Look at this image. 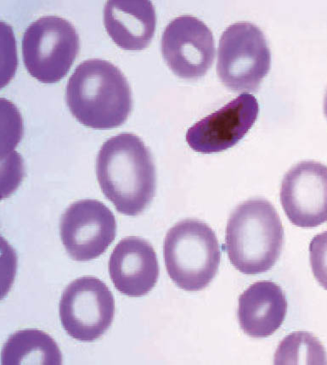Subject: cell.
<instances>
[{
    "label": "cell",
    "mask_w": 327,
    "mask_h": 365,
    "mask_svg": "<svg viewBox=\"0 0 327 365\" xmlns=\"http://www.w3.org/2000/svg\"><path fill=\"white\" fill-rule=\"evenodd\" d=\"M96 173L102 192L122 215H140L154 200V158L144 142L133 133H121L105 142L99 151Z\"/></svg>",
    "instance_id": "1"
},
{
    "label": "cell",
    "mask_w": 327,
    "mask_h": 365,
    "mask_svg": "<svg viewBox=\"0 0 327 365\" xmlns=\"http://www.w3.org/2000/svg\"><path fill=\"white\" fill-rule=\"evenodd\" d=\"M66 101L80 123L100 130L123 125L133 108L127 78L116 66L101 59H89L77 66L67 83Z\"/></svg>",
    "instance_id": "2"
},
{
    "label": "cell",
    "mask_w": 327,
    "mask_h": 365,
    "mask_svg": "<svg viewBox=\"0 0 327 365\" xmlns=\"http://www.w3.org/2000/svg\"><path fill=\"white\" fill-rule=\"evenodd\" d=\"M283 242L279 215L266 200L240 204L228 220L226 250L231 264L245 274L270 270L279 259Z\"/></svg>",
    "instance_id": "3"
},
{
    "label": "cell",
    "mask_w": 327,
    "mask_h": 365,
    "mask_svg": "<svg viewBox=\"0 0 327 365\" xmlns=\"http://www.w3.org/2000/svg\"><path fill=\"white\" fill-rule=\"evenodd\" d=\"M164 253L169 277L186 292L208 287L221 264L216 234L197 220H182L173 226L166 235Z\"/></svg>",
    "instance_id": "4"
},
{
    "label": "cell",
    "mask_w": 327,
    "mask_h": 365,
    "mask_svg": "<svg viewBox=\"0 0 327 365\" xmlns=\"http://www.w3.org/2000/svg\"><path fill=\"white\" fill-rule=\"evenodd\" d=\"M271 54L261 29L237 22L223 33L218 51L217 73L234 92H255L271 70Z\"/></svg>",
    "instance_id": "5"
},
{
    "label": "cell",
    "mask_w": 327,
    "mask_h": 365,
    "mask_svg": "<svg viewBox=\"0 0 327 365\" xmlns=\"http://www.w3.org/2000/svg\"><path fill=\"white\" fill-rule=\"evenodd\" d=\"M21 50L29 74L39 82L55 83L65 77L78 57L79 34L61 17L44 16L26 29Z\"/></svg>",
    "instance_id": "6"
},
{
    "label": "cell",
    "mask_w": 327,
    "mask_h": 365,
    "mask_svg": "<svg viewBox=\"0 0 327 365\" xmlns=\"http://www.w3.org/2000/svg\"><path fill=\"white\" fill-rule=\"evenodd\" d=\"M62 327L74 339L94 341L110 328L115 314L113 293L106 284L92 276L74 280L60 302Z\"/></svg>",
    "instance_id": "7"
},
{
    "label": "cell",
    "mask_w": 327,
    "mask_h": 365,
    "mask_svg": "<svg viewBox=\"0 0 327 365\" xmlns=\"http://www.w3.org/2000/svg\"><path fill=\"white\" fill-rule=\"evenodd\" d=\"M60 232L62 244L74 260L95 259L114 242L115 216L105 204L96 200H82L66 209Z\"/></svg>",
    "instance_id": "8"
},
{
    "label": "cell",
    "mask_w": 327,
    "mask_h": 365,
    "mask_svg": "<svg viewBox=\"0 0 327 365\" xmlns=\"http://www.w3.org/2000/svg\"><path fill=\"white\" fill-rule=\"evenodd\" d=\"M162 54L173 73L181 78L196 79L213 64V35L204 22L191 16H178L166 26Z\"/></svg>",
    "instance_id": "9"
},
{
    "label": "cell",
    "mask_w": 327,
    "mask_h": 365,
    "mask_svg": "<svg viewBox=\"0 0 327 365\" xmlns=\"http://www.w3.org/2000/svg\"><path fill=\"white\" fill-rule=\"evenodd\" d=\"M281 202L288 220L301 228H315L327 222V167L302 162L286 173Z\"/></svg>",
    "instance_id": "10"
},
{
    "label": "cell",
    "mask_w": 327,
    "mask_h": 365,
    "mask_svg": "<svg viewBox=\"0 0 327 365\" xmlns=\"http://www.w3.org/2000/svg\"><path fill=\"white\" fill-rule=\"evenodd\" d=\"M256 98L243 93L223 108L188 129L186 141L196 153H221L236 145L248 133L258 118Z\"/></svg>",
    "instance_id": "11"
},
{
    "label": "cell",
    "mask_w": 327,
    "mask_h": 365,
    "mask_svg": "<svg viewBox=\"0 0 327 365\" xmlns=\"http://www.w3.org/2000/svg\"><path fill=\"white\" fill-rule=\"evenodd\" d=\"M109 270L116 290L125 296L140 297L156 286L159 265L154 248L136 237L121 240L111 253Z\"/></svg>",
    "instance_id": "12"
},
{
    "label": "cell",
    "mask_w": 327,
    "mask_h": 365,
    "mask_svg": "<svg viewBox=\"0 0 327 365\" xmlns=\"http://www.w3.org/2000/svg\"><path fill=\"white\" fill-rule=\"evenodd\" d=\"M104 24L114 42L125 51H142L154 36L156 16L148 0H111L104 8Z\"/></svg>",
    "instance_id": "13"
},
{
    "label": "cell",
    "mask_w": 327,
    "mask_h": 365,
    "mask_svg": "<svg viewBox=\"0 0 327 365\" xmlns=\"http://www.w3.org/2000/svg\"><path fill=\"white\" fill-rule=\"evenodd\" d=\"M288 301L282 289L274 282L254 283L239 297L237 316L240 327L253 338H266L283 324Z\"/></svg>",
    "instance_id": "14"
},
{
    "label": "cell",
    "mask_w": 327,
    "mask_h": 365,
    "mask_svg": "<svg viewBox=\"0 0 327 365\" xmlns=\"http://www.w3.org/2000/svg\"><path fill=\"white\" fill-rule=\"evenodd\" d=\"M3 365H60L62 355L51 336L39 329H28L9 337L1 354Z\"/></svg>",
    "instance_id": "15"
},
{
    "label": "cell",
    "mask_w": 327,
    "mask_h": 365,
    "mask_svg": "<svg viewBox=\"0 0 327 365\" xmlns=\"http://www.w3.org/2000/svg\"><path fill=\"white\" fill-rule=\"evenodd\" d=\"M306 359V364H327L323 346L310 333H294L281 341L275 356L276 364H288L289 360Z\"/></svg>",
    "instance_id": "16"
},
{
    "label": "cell",
    "mask_w": 327,
    "mask_h": 365,
    "mask_svg": "<svg viewBox=\"0 0 327 365\" xmlns=\"http://www.w3.org/2000/svg\"><path fill=\"white\" fill-rule=\"evenodd\" d=\"M310 260L313 276L327 291V230L311 240Z\"/></svg>",
    "instance_id": "17"
},
{
    "label": "cell",
    "mask_w": 327,
    "mask_h": 365,
    "mask_svg": "<svg viewBox=\"0 0 327 365\" xmlns=\"http://www.w3.org/2000/svg\"><path fill=\"white\" fill-rule=\"evenodd\" d=\"M324 113H325L326 118H327V90H326L325 98H324Z\"/></svg>",
    "instance_id": "18"
}]
</instances>
